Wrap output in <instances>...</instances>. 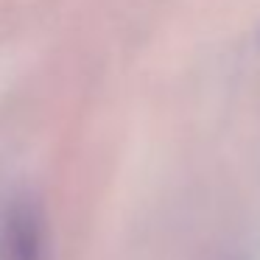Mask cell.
Segmentation results:
<instances>
[{"label": "cell", "instance_id": "obj_1", "mask_svg": "<svg viewBox=\"0 0 260 260\" xmlns=\"http://www.w3.org/2000/svg\"><path fill=\"white\" fill-rule=\"evenodd\" d=\"M3 260H45V224L31 202H17L6 213L0 232Z\"/></svg>", "mask_w": 260, "mask_h": 260}]
</instances>
